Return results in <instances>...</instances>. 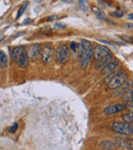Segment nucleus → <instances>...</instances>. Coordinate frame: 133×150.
I'll return each instance as SVG.
<instances>
[{
    "instance_id": "nucleus-16",
    "label": "nucleus",
    "mask_w": 133,
    "mask_h": 150,
    "mask_svg": "<svg viewBox=\"0 0 133 150\" xmlns=\"http://www.w3.org/2000/svg\"><path fill=\"white\" fill-rule=\"evenodd\" d=\"M100 147L104 150H110V149H114L116 147V144L112 141H108V140H106V141H102V144H100Z\"/></svg>"
},
{
    "instance_id": "nucleus-31",
    "label": "nucleus",
    "mask_w": 133,
    "mask_h": 150,
    "mask_svg": "<svg viewBox=\"0 0 133 150\" xmlns=\"http://www.w3.org/2000/svg\"><path fill=\"white\" fill-rule=\"evenodd\" d=\"M4 39V35H2V36H0V41H2V40Z\"/></svg>"
},
{
    "instance_id": "nucleus-5",
    "label": "nucleus",
    "mask_w": 133,
    "mask_h": 150,
    "mask_svg": "<svg viewBox=\"0 0 133 150\" xmlns=\"http://www.w3.org/2000/svg\"><path fill=\"white\" fill-rule=\"evenodd\" d=\"M53 56H54V50L51 46L46 45L42 48L41 50V60L43 61V63L48 64V63H51L53 60Z\"/></svg>"
},
{
    "instance_id": "nucleus-13",
    "label": "nucleus",
    "mask_w": 133,
    "mask_h": 150,
    "mask_svg": "<svg viewBox=\"0 0 133 150\" xmlns=\"http://www.w3.org/2000/svg\"><path fill=\"white\" fill-rule=\"evenodd\" d=\"M18 65H19L21 68H27L28 65H29V57H28L27 52H24L21 57L19 58V60L17 61Z\"/></svg>"
},
{
    "instance_id": "nucleus-2",
    "label": "nucleus",
    "mask_w": 133,
    "mask_h": 150,
    "mask_svg": "<svg viewBox=\"0 0 133 150\" xmlns=\"http://www.w3.org/2000/svg\"><path fill=\"white\" fill-rule=\"evenodd\" d=\"M56 57L57 60L60 64H64L69 61L70 57H71V52H70L69 47L66 44H60L56 48Z\"/></svg>"
},
{
    "instance_id": "nucleus-32",
    "label": "nucleus",
    "mask_w": 133,
    "mask_h": 150,
    "mask_svg": "<svg viewBox=\"0 0 133 150\" xmlns=\"http://www.w3.org/2000/svg\"><path fill=\"white\" fill-rule=\"evenodd\" d=\"M128 26V28H133V25H127Z\"/></svg>"
},
{
    "instance_id": "nucleus-20",
    "label": "nucleus",
    "mask_w": 133,
    "mask_h": 150,
    "mask_svg": "<svg viewBox=\"0 0 133 150\" xmlns=\"http://www.w3.org/2000/svg\"><path fill=\"white\" fill-rule=\"evenodd\" d=\"M125 106H126V108L128 109V110H130V111H132V112H133V97L127 101Z\"/></svg>"
},
{
    "instance_id": "nucleus-10",
    "label": "nucleus",
    "mask_w": 133,
    "mask_h": 150,
    "mask_svg": "<svg viewBox=\"0 0 133 150\" xmlns=\"http://www.w3.org/2000/svg\"><path fill=\"white\" fill-rule=\"evenodd\" d=\"M132 86H133L132 81H125L122 86H120L118 88H116V92L114 93V96H116V97L122 96V95L124 94V93L126 92L129 88H131Z\"/></svg>"
},
{
    "instance_id": "nucleus-15",
    "label": "nucleus",
    "mask_w": 133,
    "mask_h": 150,
    "mask_svg": "<svg viewBox=\"0 0 133 150\" xmlns=\"http://www.w3.org/2000/svg\"><path fill=\"white\" fill-rule=\"evenodd\" d=\"M91 9H92L93 13L96 16V18H97L98 20H100V21H106V15H104V13L102 11V9L98 8V7H96V6H92Z\"/></svg>"
},
{
    "instance_id": "nucleus-25",
    "label": "nucleus",
    "mask_w": 133,
    "mask_h": 150,
    "mask_svg": "<svg viewBox=\"0 0 133 150\" xmlns=\"http://www.w3.org/2000/svg\"><path fill=\"white\" fill-rule=\"evenodd\" d=\"M111 15L116 18H122L123 16H124V13H123V11H115V13H112Z\"/></svg>"
},
{
    "instance_id": "nucleus-30",
    "label": "nucleus",
    "mask_w": 133,
    "mask_h": 150,
    "mask_svg": "<svg viewBox=\"0 0 133 150\" xmlns=\"http://www.w3.org/2000/svg\"><path fill=\"white\" fill-rule=\"evenodd\" d=\"M130 127H131V135H133V123L130 125Z\"/></svg>"
},
{
    "instance_id": "nucleus-1",
    "label": "nucleus",
    "mask_w": 133,
    "mask_h": 150,
    "mask_svg": "<svg viewBox=\"0 0 133 150\" xmlns=\"http://www.w3.org/2000/svg\"><path fill=\"white\" fill-rule=\"evenodd\" d=\"M80 50V64L82 68H86L90 62V59L93 56V46L90 41L87 40H82L80 42L79 50Z\"/></svg>"
},
{
    "instance_id": "nucleus-9",
    "label": "nucleus",
    "mask_w": 133,
    "mask_h": 150,
    "mask_svg": "<svg viewBox=\"0 0 133 150\" xmlns=\"http://www.w3.org/2000/svg\"><path fill=\"white\" fill-rule=\"evenodd\" d=\"M41 50H42L41 45L34 44V45H32L30 47L29 52H28V57H29V59H32V60H36L41 54Z\"/></svg>"
},
{
    "instance_id": "nucleus-4",
    "label": "nucleus",
    "mask_w": 133,
    "mask_h": 150,
    "mask_svg": "<svg viewBox=\"0 0 133 150\" xmlns=\"http://www.w3.org/2000/svg\"><path fill=\"white\" fill-rule=\"evenodd\" d=\"M112 129L115 133H118L120 135H131L130 123H127L125 121H117L112 125Z\"/></svg>"
},
{
    "instance_id": "nucleus-21",
    "label": "nucleus",
    "mask_w": 133,
    "mask_h": 150,
    "mask_svg": "<svg viewBox=\"0 0 133 150\" xmlns=\"http://www.w3.org/2000/svg\"><path fill=\"white\" fill-rule=\"evenodd\" d=\"M79 4L80 6H81L82 11H86L88 7V2L87 0H79Z\"/></svg>"
},
{
    "instance_id": "nucleus-18",
    "label": "nucleus",
    "mask_w": 133,
    "mask_h": 150,
    "mask_svg": "<svg viewBox=\"0 0 133 150\" xmlns=\"http://www.w3.org/2000/svg\"><path fill=\"white\" fill-rule=\"evenodd\" d=\"M132 97H133V86H131V88H129L128 90H127L126 92L122 95V99L127 102V101H128L129 99L132 98Z\"/></svg>"
},
{
    "instance_id": "nucleus-11",
    "label": "nucleus",
    "mask_w": 133,
    "mask_h": 150,
    "mask_svg": "<svg viewBox=\"0 0 133 150\" xmlns=\"http://www.w3.org/2000/svg\"><path fill=\"white\" fill-rule=\"evenodd\" d=\"M24 52H25V47H24V46H22V45L17 46V47H15L10 52V57L15 62H17V61L19 60V58L24 54Z\"/></svg>"
},
{
    "instance_id": "nucleus-28",
    "label": "nucleus",
    "mask_w": 133,
    "mask_h": 150,
    "mask_svg": "<svg viewBox=\"0 0 133 150\" xmlns=\"http://www.w3.org/2000/svg\"><path fill=\"white\" fill-rule=\"evenodd\" d=\"M56 18H57L56 16H55V17H50V18H48V19L46 20V21H52V20H55Z\"/></svg>"
},
{
    "instance_id": "nucleus-29",
    "label": "nucleus",
    "mask_w": 133,
    "mask_h": 150,
    "mask_svg": "<svg viewBox=\"0 0 133 150\" xmlns=\"http://www.w3.org/2000/svg\"><path fill=\"white\" fill-rule=\"evenodd\" d=\"M128 19L129 20H132V21H133V13H130V15L128 16Z\"/></svg>"
},
{
    "instance_id": "nucleus-26",
    "label": "nucleus",
    "mask_w": 133,
    "mask_h": 150,
    "mask_svg": "<svg viewBox=\"0 0 133 150\" xmlns=\"http://www.w3.org/2000/svg\"><path fill=\"white\" fill-rule=\"evenodd\" d=\"M128 149H133V139H127V146Z\"/></svg>"
},
{
    "instance_id": "nucleus-17",
    "label": "nucleus",
    "mask_w": 133,
    "mask_h": 150,
    "mask_svg": "<svg viewBox=\"0 0 133 150\" xmlns=\"http://www.w3.org/2000/svg\"><path fill=\"white\" fill-rule=\"evenodd\" d=\"M114 143L116 144V146H119V147H121V148H126L127 139L123 137H117V138H115Z\"/></svg>"
},
{
    "instance_id": "nucleus-6",
    "label": "nucleus",
    "mask_w": 133,
    "mask_h": 150,
    "mask_svg": "<svg viewBox=\"0 0 133 150\" xmlns=\"http://www.w3.org/2000/svg\"><path fill=\"white\" fill-rule=\"evenodd\" d=\"M110 54H112L111 50L104 45H97L93 50V57L95 60H99V59H102L106 56H110Z\"/></svg>"
},
{
    "instance_id": "nucleus-23",
    "label": "nucleus",
    "mask_w": 133,
    "mask_h": 150,
    "mask_svg": "<svg viewBox=\"0 0 133 150\" xmlns=\"http://www.w3.org/2000/svg\"><path fill=\"white\" fill-rule=\"evenodd\" d=\"M27 5H28V2L26 3V5H23V6H22L21 8L19 9V13H18V15H17V19L21 18V16L23 15V13L25 11V9H26V7H27Z\"/></svg>"
},
{
    "instance_id": "nucleus-14",
    "label": "nucleus",
    "mask_w": 133,
    "mask_h": 150,
    "mask_svg": "<svg viewBox=\"0 0 133 150\" xmlns=\"http://www.w3.org/2000/svg\"><path fill=\"white\" fill-rule=\"evenodd\" d=\"M7 64H8V58H7L6 54L3 50H0V68L1 69L6 68Z\"/></svg>"
},
{
    "instance_id": "nucleus-24",
    "label": "nucleus",
    "mask_w": 133,
    "mask_h": 150,
    "mask_svg": "<svg viewBox=\"0 0 133 150\" xmlns=\"http://www.w3.org/2000/svg\"><path fill=\"white\" fill-rule=\"evenodd\" d=\"M79 45H80V44H78L77 42H72V43H71L72 50H74V52H77V50H79Z\"/></svg>"
},
{
    "instance_id": "nucleus-19",
    "label": "nucleus",
    "mask_w": 133,
    "mask_h": 150,
    "mask_svg": "<svg viewBox=\"0 0 133 150\" xmlns=\"http://www.w3.org/2000/svg\"><path fill=\"white\" fill-rule=\"evenodd\" d=\"M122 120L127 123H133V112L122 115Z\"/></svg>"
},
{
    "instance_id": "nucleus-7",
    "label": "nucleus",
    "mask_w": 133,
    "mask_h": 150,
    "mask_svg": "<svg viewBox=\"0 0 133 150\" xmlns=\"http://www.w3.org/2000/svg\"><path fill=\"white\" fill-rule=\"evenodd\" d=\"M124 109H126V106L124 104H115V105H111V106H108L106 109H104V113L106 115H113L116 114L118 112H121Z\"/></svg>"
},
{
    "instance_id": "nucleus-27",
    "label": "nucleus",
    "mask_w": 133,
    "mask_h": 150,
    "mask_svg": "<svg viewBox=\"0 0 133 150\" xmlns=\"http://www.w3.org/2000/svg\"><path fill=\"white\" fill-rule=\"evenodd\" d=\"M54 26H55V28H62V29L66 28V25H62V24H56V25H54Z\"/></svg>"
},
{
    "instance_id": "nucleus-3",
    "label": "nucleus",
    "mask_w": 133,
    "mask_h": 150,
    "mask_svg": "<svg viewBox=\"0 0 133 150\" xmlns=\"http://www.w3.org/2000/svg\"><path fill=\"white\" fill-rule=\"evenodd\" d=\"M126 79H127L126 73H124V72L117 73L114 77L108 81V88H111V90H116V88H118L120 86H122V84L126 81Z\"/></svg>"
},
{
    "instance_id": "nucleus-22",
    "label": "nucleus",
    "mask_w": 133,
    "mask_h": 150,
    "mask_svg": "<svg viewBox=\"0 0 133 150\" xmlns=\"http://www.w3.org/2000/svg\"><path fill=\"white\" fill-rule=\"evenodd\" d=\"M18 129H19V125H18V123H13V125L8 129V132H9V133H11V134H13V133H15V132H17Z\"/></svg>"
},
{
    "instance_id": "nucleus-8",
    "label": "nucleus",
    "mask_w": 133,
    "mask_h": 150,
    "mask_svg": "<svg viewBox=\"0 0 133 150\" xmlns=\"http://www.w3.org/2000/svg\"><path fill=\"white\" fill-rule=\"evenodd\" d=\"M119 65H120V62H119L118 60H114V61H112V62H111V63H108V64H106V66L102 67V74H104V75L110 74V73L114 72V71L116 70L117 68H118Z\"/></svg>"
},
{
    "instance_id": "nucleus-12",
    "label": "nucleus",
    "mask_w": 133,
    "mask_h": 150,
    "mask_svg": "<svg viewBox=\"0 0 133 150\" xmlns=\"http://www.w3.org/2000/svg\"><path fill=\"white\" fill-rule=\"evenodd\" d=\"M112 61H114V57H113L112 54L104 57V58H102V59H99V60H96L95 68H102V67L106 66L108 63H111Z\"/></svg>"
}]
</instances>
